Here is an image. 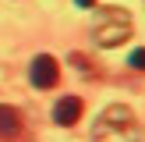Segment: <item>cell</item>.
<instances>
[{
	"label": "cell",
	"mask_w": 145,
	"mask_h": 142,
	"mask_svg": "<svg viewBox=\"0 0 145 142\" xmlns=\"http://www.w3.org/2000/svg\"><path fill=\"white\" fill-rule=\"evenodd\" d=\"M78 117H82V99H78V96L57 99V106H53V121H57V124L71 128V124H78Z\"/></svg>",
	"instance_id": "4"
},
{
	"label": "cell",
	"mask_w": 145,
	"mask_h": 142,
	"mask_svg": "<svg viewBox=\"0 0 145 142\" xmlns=\"http://www.w3.org/2000/svg\"><path fill=\"white\" fill-rule=\"evenodd\" d=\"M18 135H21V114L0 103V139H18Z\"/></svg>",
	"instance_id": "5"
},
{
	"label": "cell",
	"mask_w": 145,
	"mask_h": 142,
	"mask_svg": "<svg viewBox=\"0 0 145 142\" xmlns=\"http://www.w3.org/2000/svg\"><path fill=\"white\" fill-rule=\"evenodd\" d=\"M92 39L99 46H120V43L131 39V18H127L120 7H103L92 28Z\"/></svg>",
	"instance_id": "2"
},
{
	"label": "cell",
	"mask_w": 145,
	"mask_h": 142,
	"mask_svg": "<svg viewBox=\"0 0 145 142\" xmlns=\"http://www.w3.org/2000/svg\"><path fill=\"white\" fill-rule=\"evenodd\" d=\"M96 142H138L142 131H138V117H135L131 106L124 103H113L99 114L96 121V131H92Z\"/></svg>",
	"instance_id": "1"
},
{
	"label": "cell",
	"mask_w": 145,
	"mask_h": 142,
	"mask_svg": "<svg viewBox=\"0 0 145 142\" xmlns=\"http://www.w3.org/2000/svg\"><path fill=\"white\" fill-rule=\"evenodd\" d=\"M131 68H138V71H145V46H138V50H131Z\"/></svg>",
	"instance_id": "6"
},
{
	"label": "cell",
	"mask_w": 145,
	"mask_h": 142,
	"mask_svg": "<svg viewBox=\"0 0 145 142\" xmlns=\"http://www.w3.org/2000/svg\"><path fill=\"white\" fill-rule=\"evenodd\" d=\"M28 75H32L35 89H53V85L60 82V64H57L50 53H39L32 60V68H28Z\"/></svg>",
	"instance_id": "3"
},
{
	"label": "cell",
	"mask_w": 145,
	"mask_h": 142,
	"mask_svg": "<svg viewBox=\"0 0 145 142\" xmlns=\"http://www.w3.org/2000/svg\"><path fill=\"white\" fill-rule=\"evenodd\" d=\"M74 4H78V7H92L96 0H74Z\"/></svg>",
	"instance_id": "7"
}]
</instances>
